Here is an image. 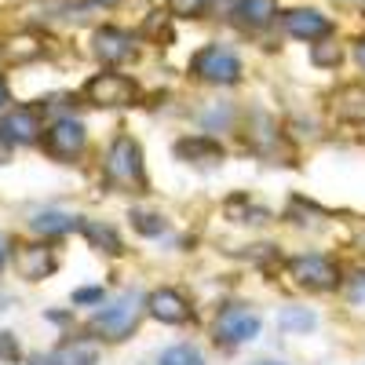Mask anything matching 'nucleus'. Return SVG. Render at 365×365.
I'll return each instance as SVG.
<instances>
[{
	"mask_svg": "<svg viewBox=\"0 0 365 365\" xmlns=\"http://www.w3.org/2000/svg\"><path fill=\"white\" fill-rule=\"evenodd\" d=\"M103 175L117 194H146V165L143 150L132 135H117L103 158Z\"/></svg>",
	"mask_w": 365,
	"mask_h": 365,
	"instance_id": "obj_1",
	"label": "nucleus"
},
{
	"mask_svg": "<svg viewBox=\"0 0 365 365\" xmlns=\"http://www.w3.org/2000/svg\"><path fill=\"white\" fill-rule=\"evenodd\" d=\"M139 318H143V307H139V296H117L113 303H106V307H99L96 314H91L88 329L96 332L99 340H128L132 332L139 329Z\"/></svg>",
	"mask_w": 365,
	"mask_h": 365,
	"instance_id": "obj_2",
	"label": "nucleus"
},
{
	"mask_svg": "<svg viewBox=\"0 0 365 365\" xmlns=\"http://www.w3.org/2000/svg\"><path fill=\"white\" fill-rule=\"evenodd\" d=\"M190 73L205 84H216V88H230L241 81V58L223 48V44H205L194 58H190Z\"/></svg>",
	"mask_w": 365,
	"mask_h": 365,
	"instance_id": "obj_3",
	"label": "nucleus"
},
{
	"mask_svg": "<svg viewBox=\"0 0 365 365\" xmlns=\"http://www.w3.org/2000/svg\"><path fill=\"white\" fill-rule=\"evenodd\" d=\"M289 274H292V282L299 289H307V292H332V289H340L344 285V270L336 259H329L322 252H307V256H296L289 263Z\"/></svg>",
	"mask_w": 365,
	"mask_h": 365,
	"instance_id": "obj_4",
	"label": "nucleus"
},
{
	"mask_svg": "<svg viewBox=\"0 0 365 365\" xmlns=\"http://www.w3.org/2000/svg\"><path fill=\"white\" fill-rule=\"evenodd\" d=\"M256 332H259V314L245 303H227V307L216 311V322H212V340L220 347H241Z\"/></svg>",
	"mask_w": 365,
	"mask_h": 365,
	"instance_id": "obj_5",
	"label": "nucleus"
},
{
	"mask_svg": "<svg viewBox=\"0 0 365 365\" xmlns=\"http://www.w3.org/2000/svg\"><path fill=\"white\" fill-rule=\"evenodd\" d=\"M84 99L91 106H132L139 99V84L128 77V73H99L84 84Z\"/></svg>",
	"mask_w": 365,
	"mask_h": 365,
	"instance_id": "obj_6",
	"label": "nucleus"
},
{
	"mask_svg": "<svg viewBox=\"0 0 365 365\" xmlns=\"http://www.w3.org/2000/svg\"><path fill=\"white\" fill-rule=\"evenodd\" d=\"M41 143H44V150H48L51 158H58V161H73V158L84 154L88 132H84L81 120H73V117H58L55 125L41 135Z\"/></svg>",
	"mask_w": 365,
	"mask_h": 365,
	"instance_id": "obj_7",
	"label": "nucleus"
},
{
	"mask_svg": "<svg viewBox=\"0 0 365 365\" xmlns=\"http://www.w3.org/2000/svg\"><path fill=\"white\" fill-rule=\"evenodd\" d=\"M146 311L154 314L158 322L165 325H190L194 322V303L187 292H179V289H154L146 296Z\"/></svg>",
	"mask_w": 365,
	"mask_h": 365,
	"instance_id": "obj_8",
	"label": "nucleus"
},
{
	"mask_svg": "<svg viewBox=\"0 0 365 365\" xmlns=\"http://www.w3.org/2000/svg\"><path fill=\"white\" fill-rule=\"evenodd\" d=\"M91 55L106 66H120L135 55V37L125 34V29H117V26H99L91 34Z\"/></svg>",
	"mask_w": 365,
	"mask_h": 365,
	"instance_id": "obj_9",
	"label": "nucleus"
},
{
	"mask_svg": "<svg viewBox=\"0 0 365 365\" xmlns=\"http://www.w3.org/2000/svg\"><path fill=\"white\" fill-rule=\"evenodd\" d=\"M282 26H285V34L296 37V41H325L332 34V22L314 11V8H292L282 15Z\"/></svg>",
	"mask_w": 365,
	"mask_h": 365,
	"instance_id": "obj_10",
	"label": "nucleus"
},
{
	"mask_svg": "<svg viewBox=\"0 0 365 365\" xmlns=\"http://www.w3.org/2000/svg\"><path fill=\"white\" fill-rule=\"evenodd\" d=\"M15 267H19L22 278L44 282V278H51V274H55L58 256H55V249H48V245H22V249H15Z\"/></svg>",
	"mask_w": 365,
	"mask_h": 365,
	"instance_id": "obj_11",
	"label": "nucleus"
},
{
	"mask_svg": "<svg viewBox=\"0 0 365 365\" xmlns=\"http://www.w3.org/2000/svg\"><path fill=\"white\" fill-rule=\"evenodd\" d=\"M99 361V347L91 340H66L44 354H37L29 365H96Z\"/></svg>",
	"mask_w": 365,
	"mask_h": 365,
	"instance_id": "obj_12",
	"label": "nucleus"
},
{
	"mask_svg": "<svg viewBox=\"0 0 365 365\" xmlns=\"http://www.w3.org/2000/svg\"><path fill=\"white\" fill-rule=\"evenodd\" d=\"M0 132H4L11 143H37L41 132V110L37 106H19L11 110L4 120H0Z\"/></svg>",
	"mask_w": 365,
	"mask_h": 365,
	"instance_id": "obj_13",
	"label": "nucleus"
},
{
	"mask_svg": "<svg viewBox=\"0 0 365 365\" xmlns=\"http://www.w3.org/2000/svg\"><path fill=\"white\" fill-rule=\"evenodd\" d=\"M329 110L340 120H351V125H365V84H344L332 91Z\"/></svg>",
	"mask_w": 365,
	"mask_h": 365,
	"instance_id": "obj_14",
	"label": "nucleus"
},
{
	"mask_svg": "<svg viewBox=\"0 0 365 365\" xmlns=\"http://www.w3.org/2000/svg\"><path fill=\"white\" fill-rule=\"evenodd\" d=\"M175 154L190 165H216V161H223V146L212 135H187L175 143Z\"/></svg>",
	"mask_w": 365,
	"mask_h": 365,
	"instance_id": "obj_15",
	"label": "nucleus"
},
{
	"mask_svg": "<svg viewBox=\"0 0 365 365\" xmlns=\"http://www.w3.org/2000/svg\"><path fill=\"white\" fill-rule=\"evenodd\" d=\"M81 234H84L99 252H106V256H120V252H125V249H120L117 227H110V223H103V220H81Z\"/></svg>",
	"mask_w": 365,
	"mask_h": 365,
	"instance_id": "obj_16",
	"label": "nucleus"
},
{
	"mask_svg": "<svg viewBox=\"0 0 365 365\" xmlns=\"http://www.w3.org/2000/svg\"><path fill=\"white\" fill-rule=\"evenodd\" d=\"M34 234L41 237H66L73 230H81V220L70 216V212H41V216H34Z\"/></svg>",
	"mask_w": 365,
	"mask_h": 365,
	"instance_id": "obj_17",
	"label": "nucleus"
},
{
	"mask_svg": "<svg viewBox=\"0 0 365 365\" xmlns=\"http://www.w3.org/2000/svg\"><path fill=\"white\" fill-rule=\"evenodd\" d=\"M237 26H245V29H263L270 26L274 19V0H237Z\"/></svg>",
	"mask_w": 365,
	"mask_h": 365,
	"instance_id": "obj_18",
	"label": "nucleus"
},
{
	"mask_svg": "<svg viewBox=\"0 0 365 365\" xmlns=\"http://www.w3.org/2000/svg\"><path fill=\"white\" fill-rule=\"evenodd\" d=\"M0 55H4L8 63H29V58H41L44 55V44L34 34H19V37H11L4 48H0Z\"/></svg>",
	"mask_w": 365,
	"mask_h": 365,
	"instance_id": "obj_19",
	"label": "nucleus"
},
{
	"mask_svg": "<svg viewBox=\"0 0 365 365\" xmlns=\"http://www.w3.org/2000/svg\"><path fill=\"white\" fill-rule=\"evenodd\" d=\"M314 325H318V318L311 311H303V307H285L282 311V329H289V332H311Z\"/></svg>",
	"mask_w": 365,
	"mask_h": 365,
	"instance_id": "obj_20",
	"label": "nucleus"
},
{
	"mask_svg": "<svg viewBox=\"0 0 365 365\" xmlns=\"http://www.w3.org/2000/svg\"><path fill=\"white\" fill-rule=\"evenodd\" d=\"M161 365H205V358H201V351L190 347V344H175V347H168V351L161 354Z\"/></svg>",
	"mask_w": 365,
	"mask_h": 365,
	"instance_id": "obj_21",
	"label": "nucleus"
},
{
	"mask_svg": "<svg viewBox=\"0 0 365 365\" xmlns=\"http://www.w3.org/2000/svg\"><path fill=\"white\" fill-rule=\"evenodd\" d=\"M132 227H135L143 237H158V234H165V220L158 216V212H143V208L132 212Z\"/></svg>",
	"mask_w": 365,
	"mask_h": 365,
	"instance_id": "obj_22",
	"label": "nucleus"
},
{
	"mask_svg": "<svg viewBox=\"0 0 365 365\" xmlns=\"http://www.w3.org/2000/svg\"><path fill=\"white\" fill-rule=\"evenodd\" d=\"M212 0H168V11L175 19H201Z\"/></svg>",
	"mask_w": 365,
	"mask_h": 365,
	"instance_id": "obj_23",
	"label": "nucleus"
},
{
	"mask_svg": "<svg viewBox=\"0 0 365 365\" xmlns=\"http://www.w3.org/2000/svg\"><path fill=\"white\" fill-rule=\"evenodd\" d=\"M311 58H314V66H340V58H344V48L340 44H314V51H311Z\"/></svg>",
	"mask_w": 365,
	"mask_h": 365,
	"instance_id": "obj_24",
	"label": "nucleus"
},
{
	"mask_svg": "<svg viewBox=\"0 0 365 365\" xmlns=\"http://www.w3.org/2000/svg\"><path fill=\"white\" fill-rule=\"evenodd\" d=\"M19 358H22L19 340L11 336V332H0V361H4V365H15Z\"/></svg>",
	"mask_w": 365,
	"mask_h": 365,
	"instance_id": "obj_25",
	"label": "nucleus"
},
{
	"mask_svg": "<svg viewBox=\"0 0 365 365\" xmlns=\"http://www.w3.org/2000/svg\"><path fill=\"white\" fill-rule=\"evenodd\" d=\"M344 285H347L351 303H365V270H354L351 278H344Z\"/></svg>",
	"mask_w": 365,
	"mask_h": 365,
	"instance_id": "obj_26",
	"label": "nucleus"
},
{
	"mask_svg": "<svg viewBox=\"0 0 365 365\" xmlns=\"http://www.w3.org/2000/svg\"><path fill=\"white\" fill-rule=\"evenodd\" d=\"M103 299V289H77L73 292V303H99Z\"/></svg>",
	"mask_w": 365,
	"mask_h": 365,
	"instance_id": "obj_27",
	"label": "nucleus"
},
{
	"mask_svg": "<svg viewBox=\"0 0 365 365\" xmlns=\"http://www.w3.org/2000/svg\"><path fill=\"white\" fill-rule=\"evenodd\" d=\"M354 58H358V66L365 70V37H361V41L354 44Z\"/></svg>",
	"mask_w": 365,
	"mask_h": 365,
	"instance_id": "obj_28",
	"label": "nucleus"
},
{
	"mask_svg": "<svg viewBox=\"0 0 365 365\" xmlns=\"http://www.w3.org/2000/svg\"><path fill=\"white\" fill-rule=\"evenodd\" d=\"M4 263H8V237L0 234V270H4Z\"/></svg>",
	"mask_w": 365,
	"mask_h": 365,
	"instance_id": "obj_29",
	"label": "nucleus"
},
{
	"mask_svg": "<svg viewBox=\"0 0 365 365\" xmlns=\"http://www.w3.org/2000/svg\"><path fill=\"white\" fill-rule=\"evenodd\" d=\"M4 106H8V84L0 81V110H4Z\"/></svg>",
	"mask_w": 365,
	"mask_h": 365,
	"instance_id": "obj_30",
	"label": "nucleus"
},
{
	"mask_svg": "<svg viewBox=\"0 0 365 365\" xmlns=\"http://www.w3.org/2000/svg\"><path fill=\"white\" fill-rule=\"evenodd\" d=\"M96 4H106L110 8V4H117V0H96Z\"/></svg>",
	"mask_w": 365,
	"mask_h": 365,
	"instance_id": "obj_31",
	"label": "nucleus"
},
{
	"mask_svg": "<svg viewBox=\"0 0 365 365\" xmlns=\"http://www.w3.org/2000/svg\"><path fill=\"white\" fill-rule=\"evenodd\" d=\"M252 365H282V361H252Z\"/></svg>",
	"mask_w": 365,
	"mask_h": 365,
	"instance_id": "obj_32",
	"label": "nucleus"
}]
</instances>
